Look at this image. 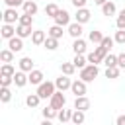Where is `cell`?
Wrapping results in <instances>:
<instances>
[{"label":"cell","instance_id":"e0dca14e","mask_svg":"<svg viewBox=\"0 0 125 125\" xmlns=\"http://www.w3.org/2000/svg\"><path fill=\"white\" fill-rule=\"evenodd\" d=\"M45 39H47V33H45L43 29H35L33 35H31V43H33V45H43Z\"/></svg>","mask_w":125,"mask_h":125},{"label":"cell","instance_id":"277c9868","mask_svg":"<svg viewBox=\"0 0 125 125\" xmlns=\"http://www.w3.org/2000/svg\"><path fill=\"white\" fill-rule=\"evenodd\" d=\"M64 104H66V98H64V96H62V92H59V90H57V92L53 94V98L49 100V105H51V107H55V109H59V111L64 107Z\"/></svg>","mask_w":125,"mask_h":125},{"label":"cell","instance_id":"8992f818","mask_svg":"<svg viewBox=\"0 0 125 125\" xmlns=\"http://www.w3.org/2000/svg\"><path fill=\"white\" fill-rule=\"evenodd\" d=\"M70 90H72V94L76 96V98H80V96H86V82L84 80H72V86H70Z\"/></svg>","mask_w":125,"mask_h":125},{"label":"cell","instance_id":"d6986e66","mask_svg":"<svg viewBox=\"0 0 125 125\" xmlns=\"http://www.w3.org/2000/svg\"><path fill=\"white\" fill-rule=\"evenodd\" d=\"M72 51H74V55H84V53H86V41H84L82 37H80V39H74Z\"/></svg>","mask_w":125,"mask_h":125},{"label":"cell","instance_id":"f35d334b","mask_svg":"<svg viewBox=\"0 0 125 125\" xmlns=\"http://www.w3.org/2000/svg\"><path fill=\"white\" fill-rule=\"evenodd\" d=\"M4 4H6V8H20L25 4V0H4Z\"/></svg>","mask_w":125,"mask_h":125},{"label":"cell","instance_id":"484cf974","mask_svg":"<svg viewBox=\"0 0 125 125\" xmlns=\"http://www.w3.org/2000/svg\"><path fill=\"white\" fill-rule=\"evenodd\" d=\"M84 119H86L84 111H80V109H74V111H72V125H82Z\"/></svg>","mask_w":125,"mask_h":125},{"label":"cell","instance_id":"52a82bcc","mask_svg":"<svg viewBox=\"0 0 125 125\" xmlns=\"http://www.w3.org/2000/svg\"><path fill=\"white\" fill-rule=\"evenodd\" d=\"M53 20H55V25H61V27L70 25V14H68L66 10H59V14H57Z\"/></svg>","mask_w":125,"mask_h":125},{"label":"cell","instance_id":"5bb4252c","mask_svg":"<svg viewBox=\"0 0 125 125\" xmlns=\"http://www.w3.org/2000/svg\"><path fill=\"white\" fill-rule=\"evenodd\" d=\"M0 35L4 37V39H12V37H16V27L14 25H10V23H4L2 25V29H0Z\"/></svg>","mask_w":125,"mask_h":125},{"label":"cell","instance_id":"ee69618b","mask_svg":"<svg viewBox=\"0 0 125 125\" xmlns=\"http://www.w3.org/2000/svg\"><path fill=\"white\" fill-rule=\"evenodd\" d=\"M72 2V6L76 8V10H80V8H86V0H70Z\"/></svg>","mask_w":125,"mask_h":125},{"label":"cell","instance_id":"cb8c5ba5","mask_svg":"<svg viewBox=\"0 0 125 125\" xmlns=\"http://www.w3.org/2000/svg\"><path fill=\"white\" fill-rule=\"evenodd\" d=\"M47 35L53 37V39H61V37H62V27H61V25H53V27L47 29Z\"/></svg>","mask_w":125,"mask_h":125},{"label":"cell","instance_id":"ffe728a7","mask_svg":"<svg viewBox=\"0 0 125 125\" xmlns=\"http://www.w3.org/2000/svg\"><path fill=\"white\" fill-rule=\"evenodd\" d=\"M72 64H74L78 70H82V68H86V66H88V59H86L84 55H74V59H72Z\"/></svg>","mask_w":125,"mask_h":125},{"label":"cell","instance_id":"74e56055","mask_svg":"<svg viewBox=\"0 0 125 125\" xmlns=\"http://www.w3.org/2000/svg\"><path fill=\"white\" fill-rule=\"evenodd\" d=\"M119 70H121L119 66H111V68H105V76H107V78H117V76H119Z\"/></svg>","mask_w":125,"mask_h":125},{"label":"cell","instance_id":"1f68e13d","mask_svg":"<svg viewBox=\"0 0 125 125\" xmlns=\"http://www.w3.org/2000/svg\"><path fill=\"white\" fill-rule=\"evenodd\" d=\"M43 117L45 119H55V117H59V109H55V107H45L43 109Z\"/></svg>","mask_w":125,"mask_h":125},{"label":"cell","instance_id":"d6a6232c","mask_svg":"<svg viewBox=\"0 0 125 125\" xmlns=\"http://www.w3.org/2000/svg\"><path fill=\"white\" fill-rule=\"evenodd\" d=\"M16 74V70H14V66L12 64H2V68H0V76H14Z\"/></svg>","mask_w":125,"mask_h":125},{"label":"cell","instance_id":"7bdbcfd3","mask_svg":"<svg viewBox=\"0 0 125 125\" xmlns=\"http://www.w3.org/2000/svg\"><path fill=\"white\" fill-rule=\"evenodd\" d=\"M117 66L119 68H125V53H119L117 55Z\"/></svg>","mask_w":125,"mask_h":125},{"label":"cell","instance_id":"3957f363","mask_svg":"<svg viewBox=\"0 0 125 125\" xmlns=\"http://www.w3.org/2000/svg\"><path fill=\"white\" fill-rule=\"evenodd\" d=\"M98 74H100L98 64H88L86 68H82V70H80V80H84V82L88 84V82H92Z\"/></svg>","mask_w":125,"mask_h":125},{"label":"cell","instance_id":"d4e9b609","mask_svg":"<svg viewBox=\"0 0 125 125\" xmlns=\"http://www.w3.org/2000/svg\"><path fill=\"white\" fill-rule=\"evenodd\" d=\"M59 121L61 123H68V121H72V109H61L59 111Z\"/></svg>","mask_w":125,"mask_h":125},{"label":"cell","instance_id":"b9f144b4","mask_svg":"<svg viewBox=\"0 0 125 125\" xmlns=\"http://www.w3.org/2000/svg\"><path fill=\"white\" fill-rule=\"evenodd\" d=\"M0 84H2V88H10V84H14V76H12V78H10V76H2Z\"/></svg>","mask_w":125,"mask_h":125},{"label":"cell","instance_id":"4316f807","mask_svg":"<svg viewBox=\"0 0 125 125\" xmlns=\"http://www.w3.org/2000/svg\"><path fill=\"white\" fill-rule=\"evenodd\" d=\"M0 61H2L4 64H10V62L14 61V53H12L10 49H4V51H0Z\"/></svg>","mask_w":125,"mask_h":125},{"label":"cell","instance_id":"6da1fadb","mask_svg":"<svg viewBox=\"0 0 125 125\" xmlns=\"http://www.w3.org/2000/svg\"><path fill=\"white\" fill-rule=\"evenodd\" d=\"M55 92H57L55 82H49V80H47V82H43V84H39V86H37V92H35V94H37L41 100H47V98L51 100Z\"/></svg>","mask_w":125,"mask_h":125},{"label":"cell","instance_id":"e575fe53","mask_svg":"<svg viewBox=\"0 0 125 125\" xmlns=\"http://www.w3.org/2000/svg\"><path fill=\"white\" fill-rule=\"evenodd\" d=\"M12 100V92H10V88H2L0 90V102L2 104H8Z\"/></svg>","mask_w":125,"mask_h":125},{"label":"cell","instance_id":"c3c4849f","mask_svg":"<svg viewBox=\"0 0 125 125\" xmlns=\"http://www.w3.org/2000/svg\"><path fill=\"white\" fill-rule=\"evenodd\" d=\"M49 2H53V0H49Z\"/></svg>","mask_w":125,"mask_h":125},{"label":"cell","instance_id":"ba28073f","mask_svg":"<svg viewBox=\"0 0 125 125\" xmlns=\"http://www.w3.org/2000/svg\"><path fill=\"white\" fill-rule=\"evenodd\" d=\"M55 86H57V90L59 92H64V90H70V86H72V80H70V76H59L57 80H55Z\"/></svg>","mask_w":125,"mask_h":125},{"label":"cell","instance_id":"836d02e7","mask_svg":"<svg viewBox=\"0 0 125 125\" xmlns=\"http://www.w3.org/2000/svg\"><path fill=\"white\" fill-rule=\"evenodd\" d=\"M104 64H105V68H111V66H117V55H107L105 57V61H104Z\"/></svg>","mask_w":125,"mask_h":125},{"label":"cell","instance_id":"9c48e42d","mask_svg":"<svg viewBox=\"0 0 125 125\" xmlns=\"http://www.w3.org/2000/svg\"><path fill=\"white\" fill-rule=\"evenodd\" d=\"M90 16H92V14H90V10H88V8H80V10H76V16H74V18H76V21H78V23H82V25H84V23H88V21H90Z\"/></svg>","mask_w":125,"mask_h":125},{"label":"cell","instance_id":"8fae6325","mask_svg":"<svg viewBox=\"0 0 125 125\" xmlns=\"http://www.w3.org/2000/svg\"><path fill=\"white\" fill-rule=\"evenodd\" d=\"M27 82H29V76H27L23 70H18V72L14 74V84H16L18 88H23Z\"/></svg>","mask_w":125,"mask_h":125},{"label":"cell","instance_id":"603a6c76","mask_svg":"<svg viewBox=\"0 0 125 125\" xmlns=\"http://www.w3.org/2000/svg\"><path fill=\"white\" fill-rule=\"evenodd\" d=\"M59 10H61V8H59L55 2H49V4L45 6V16H49V18H55V16L59 14Z\"/></svg>","mask_w":125,"mask_h":125},{"label":"cell","instance_id":"7c38bea8","mask_svg":"<svg viewBox=\"0 0 125 125\" xmlns=\"http://www.w3.org/2000/svg\"><path fill=\"white\" fill-rule=\"evenodd\" d=\"M33 64H35V62H33L31 57H23V59H20V70H23V72H27V74H29L31 70H35Z\"/></svg>","mask_w":125,"mask_h":125},{"label":"cell","instance_id":"d590c367","mask_svg":"<svg viewBox=\"0 0 125 125\" xmlns=\"http://www.w3.org/2000/svg\"><path fill=\"white\" fill-rule=\"evenodd\" d=\"M18 23H20V25H29V27H31V23H33V16H29V14H21Z\"/></svg>","mask_w":125,"mask_h":125},{"label":"cell","instance_id":"bcb514c9","mask_svg":"<svg viewBox=\"0 0 125 125\" xmlns=\"http://www.w3.org/2000/svg\"><path fill=\"white\" fill-rule=\"evenodd\" d=\"M105 2H109V0H94V4H98V6H104Z\"/></svg>","mask_w":125,"mask_h":125},{"label":"cell","instance_id":"7402d4cb","mask_svg":"<svg viewBox=\"0 0 125 125\" xmlns=\"http://www.w3.org/2000/svg\"><path fill=\"white\" fill-rule=\"evenodd\" d=\"M104 37H105V35H102V31H98V29H92V31H90V35H88V39H90L94 45H102Z\"/></svg>","mask_w":125,"mask_h":125},{"label":"cell","instance_id":"8d00e7d4","mask_svg":"<svg viewBox=\"0 0 125 125\" xmlns=\"http://www.w3.org/2000/svg\"><path fill=\"white\" fill-rule=\"evenodd\" d=\"M115 25H117V29H125V10L119 12V16L115 20Z\"/></svg>","mask_w":125,"mask_h":125},{"label":"cell","instance_id":"f1b7e54d","mask_svg":"<svg viewBox=\"0 0 125 125\" xmlns=\"http://www.w3.org/2000/svg\"><path fill=\"white\" fill-rule=\"evenodd\" d=\"M43 47H45L47 51H55V49L59 47V39H53V37H49V35H47V39H45Z\"/></svg>","mask_w":125,"mask_h":125},{"label":"cell","instance_id":"4dcf8cb0","mask_svg":"<svg viewBox=\"0 0 125 125\" xmlns=\"http://www.w3.org/2000/svg\"><path fill=\"white\" fill-rule=\"evenodd\" d=\"M39 102H41V98H39L37 94H29V96L25 98V104H27V107H37V105H39Z\"/></svg>","mask_w":125,"mask_h":125},{"label":"cell","instance_id":"4fadbf2b","mask_svg":"<svg viewBox=\"0 0 125 125\" xmlns=\"http://www.w3.org/2000/svg\"><path fill=\"white\" fill-rule=\"evenodd\" d=\"M27 76H29V84H33V86L43 84V78H45V76H43V72H41V70H37V68H35V70H31Z\"/></svg>","mask_w":125,"mask_h":125},{"label":"cell","instance_id":"f6af8a7d","mask_svg":"<svg viewBox=\"0 0 125 125\" xmlns=\"http://www.w3.org/2000/svg\"><path fill=\"white\" fill-rule=\"evenodd\" d=\"M115 125H125V115H117V119H115Z\"/></svg>","mask_w":125,"mask_h":125},{"label":"cell","instance_id":"30bf717a","mask_svg":"<svg viewBox=\"0 0 125 125\" xmlns=\"http://www.w3.org/2000/svg\"><path fill=\"white\" fill-rule=\"evenodd\" d=\"M8 49H10L12 53H20V51L23 49V39H20L18 35H16V37H12V39L8 41Z\"/></svg>","mask_w":125,"mask_h":125},{"label":"cell","instance_id":"ab89813d","mask_svg":"<svg viewBox=\"0 0 125 125\" xmlns=\"http://www.w3.org/2000/svg\"><path fill=\"white\" fill-rule=\"evenodd\" d=\"M113 43H115V39H111V37H104V41H102V47L109 53L111 51V47H113Z\"/></svg>","mask_w":125,"mask_h":125},{"label":"cell","instance_id":"9a60e30c","mask_svg":"<svg viewBox=\"0 0 125 125\" xmlns=\"http://www.w3.org/2000/svg\"><path fill=\"white\" fill-rule=\"evenodd\" d=\"M16 35L20 37V39H25V37H31L33 35V31H31V27L29 25H16Z\"/></svg>","mask_w":125,"mask_h":125},{"label":"cell","instance_id":"f546056e","mask_svg":"<svg viewBox=\"0 0 125 125\" xmlns=\"http://www.w3.org/2000/svg\"><path fill=\"white\" fill-rule=\"evenodd\" d=\"M61 70H62L64 76H72L74 70H76V66H74L72 62H62V64H61Z\"/></svg>","mask_w":125,"mask_h":125},{"label":"cell","instance_id":"2e32d148","mask_svg":"<svg viewBox=\"0 0 125 125\" xmlns=\"http://www.w3.org/2000/svg\"><path fill=\"white\" fill-rule=\"evenodd\" d=\"M68 33H70L72 39H80V37H82V23H78V21L70 23V25H68Z\"/></svg>","mask_w":125,"mask_h":125},{"label":"cell","instance_id":"60d3db41","mask_svg":"<svg viewBox=\"0 0 125 125\" xmlns=\"http://www.w3.org/2000/svg\"><path fill=\"white\" fill-rule=\"evenodd\" d=\"M113 39H115V43H121V45H125V29H117Z\"/></svg>","mask_w":125,"mask_h":125},{"label":"cell","instance_id":"5b68a950","mask_svg":"<svg viewBox=\"0 0 125 125\" xmlns=\"http://www.w3.org/2000/svg\"><path fill=\"white\" fill-rule=\"evenodd\" d=\"M2 20H4V23L14 25L16 21H20V16H18L16 8H6V10H4V14H2Z\"/></svg>","mask_w":125,"mask_h":125},{"label":"cell","instance_id":"44dd1931","mask_svg":"<svg viewBox=\"0 0 125 125\" xmlns=\"http://www.w3.org/2000/svg\"><path fill=\"white\" fill-rule=\"evenodd\" d=\"M21 8H23V14H29V16H35L37 14V4L33 0H25V4Z\"/></svg>","mask_w":125,"mask_h":125},{"label":"cell","instance_id":"83f0119b","mask_svg":"<svg viewBox=\"0 0 125 125\" xmlns=\"http://www.w3.org/2000/svg\"><path fill=\"white\" fill-rule=\"evenodd\" d=\"M115 10H117V8H115L113 2H105V4L102 6V14H104V16H113Z\"/></svg>","mask_w":125,"mask_h":125},{"label":"cell","instance_id":"ac0fdd59","mask_svg":"<svg viewBox=\"0 0 125 125\" xmlns=\"http://www.w3.org/2000/svg\"><path fill=\"white\" fill-rule=\"evenodd\" d=\"M74 109H80V111H86V109H90V100H88L86 96H80V98H76V100H74Z\"/></svg>","mask_w":125,"mask_h":125},{"label":"cell","instance_id":"7dc6e473","mask_svg":"<svg viewBox=\"0 0 125 125\" xmlns=\"http://www.w3.org/2000/svg\"><path fill=\"white\" fill-rule=\"evenodd\" d=\"M41 125H53V123H51V119H43V121H41Z\"/></svg>","mask_w":125,"mask_h":125},{"label":"cell","instance_id":"7a4b0ae2","mask_svg":"<svg viewBox=\"0 0 125 125\" xmlns=\"http://www.w3.org/2000/svg\"><path fill=\"white\" fill-rule=\"evenodd\" d=\"M107 55H109V53H107L102 45H98V47H96V49H94L86 59H88V62H90V64H100V62H104V61H105V57H107Z\"/></svg>","mask_w":125,"mask_h":125}]
</instances>
